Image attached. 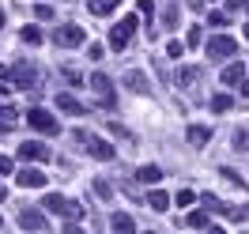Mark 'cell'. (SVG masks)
<instances>
[{
  "mask_svg": "<svg viewBox=\"0 0 249 234\" xmlns=\"http://www.w3.org/2000/svg\"><path fill=\"white\" fill-rule=\"evenodd\" d=\"M162 23H166V27H178V4H170V8H166V16H162Z\"/></svg>",
  "mask_w": 249,
  "mask_h": 234,
  "instance_id": "4dcf8cb0",
  "label": "cell"
},
{
  "mask_svg": "<svg viewBox=\"0 0 249 234\" xmlns=\"http://www.w3.org/2000/svg\"><path fill=\"white\" fill-rule=\"evenodd\" d=\"M109 227H113L117 234H132V231H136L132 216H124V212H113V216H109Z\"/></svg>",
  "mask_w": 249,
  "mask_h": 234,
  "instance_id": "4fadbf2b",
  "label": "cell"
},
{
  "mask_svg": "<svg viewBox=\"0 0 249 234\" xmlns=\"http://www.w3.org/2000/svg\"><path fill=\"white\" fill-rule=\"evenodd\" d=\"M23 189H42L46 185V174L42 170H34V166H27V170H19V178H16Z\"/></svg>",
  "mask_w": 249,
  "mask_h": 234,
  "instance_id": "7c38bea8",
  "label": "cell"
},
{
  "mask_svg": "<svg viewBox=\"0 0 249 234\" xmlns=\"http://www.w3.org/2000/svg\"><path fill=\"white\" fill-rule=\"evenodd\" d=\"M57 109H61V113H72V117L87 113V109H83V102H79L76 94H68V91H61V94H57Z\"/></svg>",
  "mask_w": 249,
  "mask_h": 234,
  "instance_id": "8fae6325",
  "label": "cell"
},
{
  "mask_svg": "<svg viewBox=\"0 0 249 234\" xmlns=\"http://www.w3.org/2000/svg\"><path fill=\"white\" fill-rule=\"evenodd\" d=\"M27 125H31L34 132H46V136H57V132H61L57 117H53L49 109H38V106H31V109H27Z\"/></svg>",
  "mask_w": 249,
  "mask_h": 234,
  "instance_id": "3957f363",
  "label": "cell"
},
{
  "mask_svg": "<svg viewBox=\"0 0 249 234\" xmlns=\"http://www.w3.org/2000/svg\"><path fill=\"white\" fill-rule=\"evenodd\" d=\"M136 23H140L136 16H124V19H117V23H113V31H109V49H113V53H121V49L132 42Z\"/></svg>",
  "mask_w": 249,
  "mask_h": 234,
  "instance_id": "6da1fadb",
  "label": "cell"
},
{
  "mask_svg": "<svg viewBox=\"0 0 249 234\" xmlns=\"http://www.w3.org/2000/svg\"><path fill=\"white\" fill-rule=\"evenodd\" d=\"M246 12H249V0H246Z\"/></svg>",
  "mask_w": 249,
  "mask_h": 234,
  "instance_id": "b9f144b4",
  "label": "cell"
},
{
  "mask_svg": "<svg viewBox=\"0 0 249 234\" xmlns=\"http://www.w3.org/2000/svg\"><path fill=\"white\" fill-rule=\"evenodd\" d=\"M189 140L196 144V147H204V144L212 140V128H204V125H193V128H189Z\"/></svg>",
  "mask_w": 249,
  "mask_h": 234,
  "instance_id": "e0dca14e",
  "label": "cell"
},
{
  "mask_svg": "<svg viewBox=\"0 0 249 234\" xmlns=\"http://www.w3.org/2000/svg\"><path fill=\"white\" fill-rule=\"evenodd\" d=\"M219 174H223V178H227V181H234V185H242V174L234 170V166H223V170H219Z\"/></svg>",
  "mask_w": 249,
  "mask_h": 234,
  "instance_id": "f546056e",
  "label": "cell"
},
{
  "mask_svg": "<svg viewBox=\"0 0 249 234\" xmlns=\"http://www.w3.org/2000/svg\"><path fill=\"white\" fill-rule=\"evenodd\" d=\"M242 76H246V68H242V64H227V68H223V83H238Z\"/></svg>",
  "mask_w": 249,
  "mask_h": 234,
  "instance_id": "ac0fdd59",
  "label": "cell"
},
{
  "mask_svg": "<svg viewBox=\"0 0 249 234\" xmlns=\"http://www.w3.org/2000/svg\"><path fill=\"white\" fill-rule=\"evenodd\" d=\"M200 204L208 208V212H223V200H219V197H212V193H204V197H200Z\"/></svg>",
  "mask_w": 249,
  "mask_h": 234,
  "instance_id": "d4e9b609",
  "label": "cell"
},
{
  "mask_svg": "<svg viewBox=\"0 0 249 234\" xmlns=\"http://www.w3.org/2000/svg\"><path fill=\"white\" fill-rule=\"evenodd\" d=\"M136 178H140L143 185H159V181H162V170H159L155 162H147V166H140V170H136Z\"/></svg>",
  "mask_w": 249,
  "mask_h": 234,
  "instance_id": "9a60e30c",
  "label": "cell"
},
{
  "mask_svg": "<svg viewBox=\"0 0 249 234\" xmlns=\"http://www.w3.org/2000/svg\"><path fill=\"white\" fill-rule=\"evenodd\" d=\"M12 87H19V91H38V68H34L31 61H19L16 68H12Z\"/></svg>",
  "mask_w": 249,
  "mask_h": 234,
  "instance_id": "5b68a950",
  "label": "cell"
},
{
  "mask_svg": "<svg viewBox=\"0 0 249 234\" xmlns=\"http://www.w3.org/2000/svg\"><path fill=\"white\" fill-rule=\"evenodd\" d=\"M87 87L94 91V98H98V102H102L106 109H113V106H117V94H113V79H109V76L94 72V76L87 79Z\"/></svg>",
  "mask_w": 249,
  "mask_h": 234,
  "instance_id": "277c9868",
  "label": "cell"
},
{
  "mask_svg": "<svg viewBox=\"0 0 249 234\" xmlns=\"http://www.w3.org/2000/svg\"><path fill=\"white\" fill-rule=\"evenodd\" d=\"M185 223H189V227H196V231H204V227H208V208H204V212H189Z\"/></svg>",
  "mask_w": 249,
  "mask_h": 234,
  "instance_id": "d6986e66",
  "label": "cell"
},
{
  "mask_svg": "<svg viewBox=\"0 0 249 234\" xmlns=\"http://www.w3.org/2000/svg\"><path fill=\"white\" fill-rule=\"evenodd\" d=\"M79 140L87 144V151H91L94 159H102V162H109V159L117 155V151H113V144H106V140H98V136H87V132H76Z\"/></svg>",
  "mask_w": 249,
  "mask_h": 234,
  "instance_id": "8992f818",
  "label": "cell"
},
{
  "mask_svg": "<svg viewBox=\"0 0 249 234\" xmlns=\"http://www.w3.org/2000/svg\"><path fill=\"white\" fill-rule=\"evenodd\" d=\"M196 76H200V68H181V72H178V87H189Z\"/></svg>",
  "mask_w": 249,
  "mask_h": 234,
  "instance_id": "7402d4cb",
  "label": "cell"
},
{
  "mask_svg": "<svg viewBox=\"0 0 249 234\" xmlns=\"http://www.w3.org/2000/svg\"><path fill=\"white\" fill-rule=\"evenodd\" d=\"M19 159H23V162H46V159H49V147H46V144H38V140L19 144Z\"/></svg>",
  "mask_w": 249,
  "mask_h": 234,
  "instance_id": "9c48e42d",
  "label": "cell"
},
{
  "mask_svg": "<svg viewBox=\"0 0 249 234\" xmlns=\"http://www.w3.org/2000/svg\"><path fill=\"white\" fill-rule=\"evenodd\" d=\"M64 79H68L72 87H79V83H83V76H79V68H64Z\"/></svg>",
  "mask_w": 249,
  "mask_h": 234,
  "instance_id": "1f68e13d",
  "label": "cell"
},
{
  "mask_svg": "<svg viewBox=\"0 0 249 234\" xmlns=\"http://www.w3.org/2000/svg\"><path fill=\"white\" fill-rule=\"evenodd\" d=\"M113 8H117V0H91V12H94V16H109Z\"/></svg>",
  "mask_w": 249,
  "mask_h": 234,
  "instance_id": "ffe728a7",
  "label": "cell"
},
{
  "mask_svg": "<svg viewBox=\"0 0 249 234\" xmlns=\"http://www.w3.org/2000/svg\"><path fill=\"white\" fill-rule=\"evenodd\" d=\"M34 16H38V19H53V8H49V4H38V8H34Z\"/></svg>",
  "mask_w": 249,
  "mask_h": 234,
  "instance_id": "e575fe53",
  "label": "cell"
},
{
  "mask_svg": "<svg viewBox=\"0 0 249 234\" xmlns=\"http://www.w3.org/2000/svg\"><path fill=\"white\" fill-rule=\"evenodd\" d=\"M87 57H91V61H98V57H102V46H98V42H91V46H87Z\"/></svg>",
  "mask_w": 249,
  "mask_h": 234,
  "instance_id": "d590c367",
  "label": "cell"
},
{
  "mask_svg": "<svg viewBox=\"0 0 249 234\" xmlns=\"http://www.w3.org/2000/svg\"><path fill=\"white\" fill-rule=\"evenodd\" d=\"M124 87H128V91H136V94H147V76H143V72H136V68H132V72L124 76Z\"/></svg>",
  "mask_w": 249,
  "mask_h": 234,
  "instance_id": "5bb4252c",
  "label": "cell"
},
{
  "mask_svg": "<svg viewBox=\"0 0 249 234\" xmlns=\"http://www.w3.org/2000/svg\"><path fill=\"white\" fill-rule=\"evenodd\" d=\"M234 49H238V42H234V38H227V34H219V38H212V42H208V57H212V61H227Z\"/></svg>",
  "mask_w": 249,
  "mask_h": 234,
  "instance_id": "52a82bcc",
  "label": "cell"
},
{
  "mask_svg": "<svg viewBox=\"0 0 249 234\" xmlns=\"http://www.w3.org/2000/svg\"><path fill=\"white\" fill-rule=\"evenodd\" d=\"M193 200H196V193H193V189H181V193H178V208H189Z\"/></svg>",
  "mask_w": 249,
  "mask_h": 234,
  "instance_id": "484cf974",
  "label": "cell"
},
{
  "mask_svg": "<svg viewBox=\"0 0 249 234\" xmlns=\"http://www.w3.org/2000/svg\"><path fill=\"white\" fill-rule=\"evenodd\" d=\"M4 174H12V159H4V155H0V178H4Z\"/></svg>",
  "mask_w": 249,
  "mask_h": 234,
  "instance_id": "8d00e7d4",
  "label": "cell"
},
{
  "mask_svg": "<svg viewBox=\"0 0 249 234\" xmlns=\"http://www.w3.org/2000/svg\"><path fill=\"white\" fill-rule=\"evenodd\" d=\"M181 53H185V46H181V42H170V46H166V57H174V61H178Z\"/></svg>",
  "mask_w": 249,
  "mask_h": 234,
  "instance_id": "d6a6232c",
  "label": "cell"
},
{
  "mask_svg": "<svg viewBox=\"0 0 249 234\" xmlns=\"http://www.w3.org/2000/svg\"><path fill=\"white\" fill-rule=\"evenodd\" d=\"M185 42H189V46H193V49H196V46H200V42H204V31H200V27H193V31L185 34Z\"/></svg>",
  "mask_w": 249,
  "mask_h": 234,
  "instance_id": "f1b7e54d",
  "label": "cell"
},
{
  "mask_svg": "<svg viewBox=\"0 0 249 234\" xmlns=\"http://www.w3.org/2000/svg\"><path fill=\"white\" fill-rule=\"evenodd\" d=\"M212 109H215V113H227V109H231V94H212Z\"/></svg>",
  "mask_w": 249,
  "mask_h": 234,
  "instance_id": "603a6c76",
  "label": "cell"
},
{
  "mask_svg": "<svg viewBox=\"0 0 249 234\" xmlns=\"http://www.w3.org/2000/svg\"><path fill=\"white\" fill-rule=\"evenodd\" d=\"M42 204H46V212H53V216H64V219H72V223H79V219H83V208H79V204H72V200H64L61 193H49Z\"/></svg>",
  "mask_w": 249,
  "mask_h": 234,
  "instance_id": "7a4b0ae2",
  "label": "cell"
},
{
  "mask_svg": "<svg viewBox=\"0 0 249 234\" xmlns=\"http://www.w3.org/2000/svg\"><path fill=\"white\" fill-rule=\"evenodd\" d=\"M147 208H155V212H166V208H170V197H166L162 189H151V197H147Z\"/></svg>",
  "mask_w": 249,
  "mask_h": 234,
  "instance_id": "2e32d148",
  "label": "cell"
},
{
  "mask_svg": "<svg viewBox=\"0 0 249 234\" xmlns=\"http://www.w3.org/2000/svg\"><path fill=\"white\" fill-rule=\"evenodd\" d=\"M136 8H140V16H155V0H140Z\"/></svg>",
  "mask_w": 249,
  "mask_h": 234,
  "instance_id": "836d02e7",
  "label": "cell"
},
{
  "mask_svg": "<svg viewBox=\"0 0 249 234\" xmlns=\"http://www.w3.org/2000/svg\"><path fill=\"white\" fill-rule=\"evenodd\" d=\"M208 27L223 31V27H227V16H223V12H212V16H208Z\"/></svg>",
  "mask_w": 249,
  "mask_h": 234,
  "instance_id": "83f0119b",
  "label": "cell"
},
{
  "mask_svg": "<svg viewBox=\"0 0 249 234\" xmlns=\"http://www.w3.org/2000/svg\"><path fill=\"white\" fill-rule=\"evenodd\" d=\"M94 193H98L102 200H113V185H109V181H102V178L94 181Z\"/></svg>",
  "mask_w": 249,
  "mask_h": 234,
  "instance_id": "cb8c5ba5",
  "label": "cell"
},
{
  "mask_svg": "<svg viewBox=\"0 0 249 234\" xmlns=\"http://www.w3.org/2000/svg\"><path fill=\"white\" fill-rule=\"evenodd\" d=\"M19 38H23L27 46H38V42H42V31H38V27H23V34H19Z\"/></svg>",
  "mask_w": 249,
  "mask_h": 234,
  "instance_id": "44dd1931",
  "label": "cell"
},
{
  "mask_svg": "<svg viewBox=\"0 0 249 234\" xmlns=\"http://www.w3.org/2000/svg\"><path fill=\"white\" fill-rule=\"evenodd\" d=\"M246 38H249V23H246Z\"/></svg>",
  "mask_w": 249,
  "mask_h": 234,
  "instance_id": "60d3db41",
  "label": "cell"
},
{
  "mask_svg": "<svg viewBox=\"0 0 249 234\" xmlns=\"http://www.w3.org/2000/svg\"><path fill=\"white\" fill-rule=\"evenodd\" d=\"M53 42H57V46H83V42H87V38H83V31H79V27H57V31H53Z\"/></svg>",
  "mask_w": 249,
  "mask_h": 234,
  "instance_id": "ba28073f",
  "label": "cell"
},
{
  "mask_svg": "<svg viewBox=\"0 0 249 234\" xmlns=\"http://www.w3.org/2000/svg\"><path fill=\"white\" fill-rule=\"evenodd\" d=\"M0 83H12V68H4V64H0Z\"/></svg>",
  "mask_w": 249,
  "mask_h": 234,
  "instance_id": "74e56055",
  "label": "cell"
},
{
  "mask_svg": "<svg viewBox=\"0 0 249 234\" xmlns=\"http://www.w3.org/2000/svg\"><path fill=\"white\" fill-rule=\"evenodd\" d=\"M0 132H12V117H0Z\"/></svg>",
  "mask_w": 249,
  "mask_h": 234,
  "instance_id": "f35d334b",
  "label": "cell"
},
{
  "mask_svg": "<svg viewBox=\"0 0 249 234\" xmlns=\"http://www.w3.org/2000/svg\"><path fill=\"white\" fill-rule=\"evenodd\" d=\"M19 227H23V231H46L49 219L42 216V212H34V208H23V212H19Z\"/></svg>",
  "mask_w": 249,
  "mask_h": 234,
  "instance_id": "30bf717a",
  "label": "cell"
},
{
  "mask_svg": "<svg viewBox=\"0 0 249 234\" xmlns=\"http://www.w3.org/2000/svg\"><path fill=\"white\" fill-rule=\"evenodd\" d=\"M8 200V185H0V204Z\"/></svg>",
  "mask_w": 249,
  "mask_h": 234,
  "instance_id": "ab89813d",
  "label": "cell"
},
{
  "mask_svg": "<svg viewBox=\"0 0 249 234\" xmlns=\"http://www.w3.org/2000/svg\"><path fill=\"white\" fill-rule=\"evenodd\" d=\"M234 147H238V151H249V132L238 128V132H234Z\"/></svg>",
  "mask_w": 249,
  "mask_h": 234,
  "instance_id": "4316f807",
  "label": "cell"
}]
</instances>
